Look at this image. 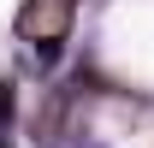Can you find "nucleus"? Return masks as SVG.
<instances>
[{
    "mask_svg": "<svg viewBox=\"0 0 154 148\" xmlns=\"http://www.w3.org/2000/svg\"><path fill=\"white\" fill-rule=\"evenodd\" d=\"M71 18H77V0H24L18 36L30 48H59V42L71 36Z\"/></svg>",
    "mask_w": 154,
    "mask_h": 148,
    "instance_id": "1",
    "label": "nucleus"
}]
</instances>
